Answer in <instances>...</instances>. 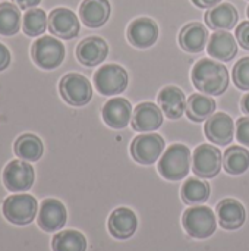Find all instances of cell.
Returning a JSON list of instances; mask_svg holds the SVG:
<instances>
[{"instance_id":"cell-1","label":"cell","mask_w":249,"mask_h":251,"mask_svg":"<svg viewBox=\"0 0 249 251\" xmlns=\"http://www.w3.org/2000/svg\"><path fill=\"white\" fill-rule=\"evenodd\" d=\"M192 84L207 96L223 94L230 82L227 68L213 59H201L192 68Z\"/></svg>"},{"instance_id":"cell-2","label":"cell","mask_w":249,"mask_h":251,"mask_svg":"<svg viewBox=\"0 0 249 251\" xmlns=\"http://www.w3.org/2000/svg\"><path fill=\"white\" fill-rule=\"evenodd\" d=\"M192 168V154L188 146L176 143L166 149L158 162V172L167 181H181Z\"/></svg>"},{"instance_id":"cell-3","label":"cell","mask_w":249,"mask_h":251,"mask_svg":"<svg viewBox=\"0 0 249 251\" xmlns=\"http://www.w3.org/2000/svg\"><path fill=\"white\" fill-rule=\"evenodd\" d=\"M182 224L186 234L197 240L210 238L217 229V219L214 212L207 206H194L189 207L183 216Z\"/></svg>"},{"instance_id":"cell-4","label":"cell","mask_w":249,"mask_h":251,"mask_svg":"<svg viewBox=\"0 0 249 251\" xmlns=\"http://www.w3.org/2000/svg\"><path fill=\"white\" fill-rule=\"evenodd\" d=\"M129 82L128 72L125 68L116 63L103 65L94 74V85L103 96H116L126 90Z\"/></svg>"},{"instance_id":"cell-5","label":"cell","mask_w":249,"mask_h":251,"mask_svg":"<svg viewBox=\"0 0 249 251\" xmlns=\"http://www.w3.org/2000/svg\"><path fill=\"white\" fill-rule=\"evenodd\" d=\"M62 99L70 106H85L92 99V85L81 74H66L59 84Z\"/></svg>"},{"instance_id":"cell-6","label":"cell","mask_w":249,"mask_h":251,"mask_svg":"<svg viewBox=\"0 0 249 251\" xmlns=\"http://www.w3.org/2000/svg\"><path fill=\"white\" fill-rule=\"evenodd\" d=\"M164 138L156 132H145L134 138L131 144V156L139 165L156 163L164 151Z\"/></svg>"},{"instance_id":"cell-7","label":"cell","mask_w":249,"mask_h":251,"mask_svg":"<svg viewBox=\"0 0 249 251\" xmlns=\"http://www.w3.org/2000/svg\"><path fill=\"white\" fill-rule=\"evenodd\" d=\"M37 200L29 194H15L4 200L3 215L13 225H28L37 215Z\"/></svg>"},{"instance_id":"cell-8","label":"cell","mask_w":249,"mask_h":251,"mask_svg":"<svg viewBox=\"0 0 249 251\" xmlns=\"http://www.w3.org/2000/svg\"><path fill=\"white\" fill-rule=\"evenodd\" d=\"M31 54L40 68L56 69L65 59V46L57 38L44 35L32 44Z\"/></svg>"},{"instance_id":"cell-9","label":"cell","mask_w":249,"mask_h":251,"mask_svg":"<svg viewBox=\"0 0 249 251\" xmlns=\"http://www.w3.org/2000/svg\"><path fill=\"white\" fill-rule=\"evenodd\" d=\"M223 166V154L213 144H201L192 154V171L197 176L210 179L219 175Z\"/></svg>"},{"instance_id":"cell-10","label":"cell","mask_w":249,"mask_h":251,"mask_svg":"<svg viewBox=\"0 0 249 251\" xmlns=\"http://www.w3.org/2000/svg\"><path fill=\"white\" fill-rule=\"evenodd\" d=\"M34 168L25 160H12L3 171V182L9 191H28L34 185Z\"/></svg>"},{"instance_id":"cell-11","label":"cell","mask_w":249,"mask_h":251,"mask_svg":"<svg viewBox=\"0 0 249 251\" xmlns=\"http://www.w3.org/2000/svg\"><path fill=\"white\" fill-rule=\"evenodd\" d=\"M164 116L160 106L153 101L139 103L132 112L131 125L136 132H154L163 125Z\"/></svg>"},{"instance_id":"cell-12","label":"cell","mask_w":249,"mask_h":251,"mask_svg":"<svg viewBox=\"0 0 249 251\" xmlns=\"http://www.w3.org/2000/svg\"><path fill=\"white\" fill-rule=\"evenodd\" d=\"M204 132L213 144L227 146L235 138V122L227 113L217 112L205 121Z\"/></svg>"},{"instance_id":"cell-13","label":"cell","mask_w":249,"mask_h":251,"mask_svg":"<svg viewBox=\"0 0 249 251\" xmlns=\"http://www.w3.org/2000/svg\"><path fill=\"white\" fill-rule=\"evenodd\" d=\"M79 19L70 9L57 7L48 15V29L59 38L72 40L79 34Z\"/></svg>"},{"instance_id":"cell-14","label":"cell","mask_w":249,"mask_h":251,"mask_svg":"<svg viewBox=\"0 0 249 251\" xmlns=\"http://www.w3.org/2000/svg\"><path fill=\"white\" fill-rule=\"evenodd\" d=\"M126 35L134 47L148 49L158 38V25L150 18H136L129 24Z\"/></svg>"},{"instance_id":"cell-15","label":"cell","mask_w":249,"mask_h":251,"mask_svg":"<svg viewBox=\"0 0 249 251\" xmlns=\"http://www.w3.org/2000/svg\"><path fill=\"white\" fill-rule=\"evenodd\" d=\"M131 101L123 97H113L103 106V121L113 129H123L132 121Z\"/></svg>"},{"instance_id":"cell-16","label":"cell","mask_w":249,"mask_h":251,"mask_svg":"<svg viewBox=\"0 0 249 251\" xmlns=\"http://www.w3.org/2000/svg\"><path fill=\"white\" fill-rule=\"evenodd\" d=\"M68 213L63 206L56 199H45L38 212V226L45 232H56L62 229L66 224Z\"/></svg>"},{"instance_id":"cell-17","label":"cell","mask_w":249,"mask_h":251,"mask_svg":"<svg viewBox=\"0 0 249 251\" xmlns=\"http://www.w3.org/2000/svg\"><path fill=\"white\" fill-rule=\"evenodd\" d=\"M109 232L116 240H128L131 238L138 228L136 215L128 207H119L112 212L107 222Z\"/></svg>"},{"instance_id":"cell-18","label":"cell","mask_w":249,"mask_h":251,"mask_svg":"<svg viewBox=\"0 0 249 251\" xmlns=\"http://www.w3.org/2000/svg\"><path fill=\"white\" fill-rule=\"evenodd\" d=\"M109 54V46L101 37H87L76 47L78 60L88 68L97 66L106 60Z\"/></svg>"},{"instance_id":"cell-19","label":"cell","mask_w":249,"mask_h":251,"mask_svg":"<svg viewBox=\"0 0 249 251\" xmlns=\"http://www.w3.org/2000/svg\"><path fill=\"white\" fill-rule=\"evenodd\" d=\"M217 219L223 229L236 231L245 224V207L235 199H225L217 204Z\"/></svg>"},{"instance_id":"cell-20","label":"cell","mask_w":249,"mask_h":251,"mask_svg":"<svg viewBox=\"0 0 249 251\" xmlns=\"http://www.w3.org/2000/svg\"><path fill=\"white\" fill-rule=\"evenodd\" d=\"M238 40L229 31H216L208 40V54L220 62H230L238 54Z\"/></svg>"},{"instance_id":"cell-21","label":"cell","mask_w":249,"mask_h":251,"mask_svg":"<svg viewBox=\"0 0 249 251\" xmlns=\"http://www.w3.org/2000/svg\"><path fill=\"white\" fill-rule=\"evenodd\" d=\"M239 13L236 7L230 3H220L205 13V24L214 31H229L238 24Z\"/></svg>"},{"instance_id":"cell-22","label":"cell","mask_w":249,"mask_h":251,"mask_svg":"<svg viewBox=\"0 0 249 251\" xmlns=\"http://www.w3.org/2000/svg\"><path fill=\"white\" fill-rule=\"evenodd\" d=\"M158 106L169 119H179L186 112L185 93L175 85H167L158 93Z\"/></svg>"},{"instance_id":"cell-23","label":"cell","mask_w":249,"mask_h":251,"mask_svg":"<svg viewBox=\"0 0 249 251\" xmlns=\"http://www.w3.org/2000/svg\"><path fill=\"white\" fill-rule=\"evenodd\" d=\"M79 16L85 26L100 28L110 18L109 0H84L79 6Z\"/></svg>"},{"instance_id":"cell-24","label":"cell","mask_w":249,"mask_h":251,"mask_svg":"<svg viewBox=\"0 0 249 251\" xmlns=\"http://www.w3.org/2000/svg\"><path fill=\"white\" fill-rule=\"evenodd\" d=\"M210 37L207 28L201 22L186 24L179 34V44L188 53H200L207 46Z\"/></svg>"},{"instance_id":"cell-25","label":"cell","mask_w":249,"mask_h":251,"mask_svg":"<svg viewBox=\"0 0 249 251\" xmlns=\"http://www.w3.org/2000/svg\"><path fill=\"white\" fill-rule=\"evenodd\" d=\"M216 112V101L213 97L201 93L191 94L186 100V115L194 122L207 121Z\"/></svg>"},{"instance_id":"cell-26","label":"cell","mask_w":249,"mask_h":251,"mask_svg":"<svg viewBox=\"0 0 249 251\" xmlns=\"http://www.w3.org/2000/svg\"><path fill=\"white\" fill-rule=\"evenodd\" d=\"M181 196L182 200L189 206L203 204L210 197V184L200 178H189L182 185Z\"/></svg>"},{"instance_id":"cell-27","label":"cell","mask_w":249,"mask_h":251,"mask_svg":"<svg viewBox=\"0 0 249 251\" xmlns=\"http://www.w3.org/2000/svg\"><path fill=\"white\" fill-rule=\"evenodd\" d=\"M15 154L25 162H37L44 151L41 140L34 134H23L15 141Z\"/></svg>"},{"instance_id":"cell-28","label":"cell","mask_w":249,"mask_h":251,"mask_svg":"<svg viewBox=\"0 0 249 251\" xmlns=\"http://www.w3.org/2000/svg\"><path fill=\"white\" fill-rule=\"evenodd\" d=\"M223 168L230 175H242L249 168V151L245 147L232 146L223 154Z\"/></svg>"},{"instance_id":"cell-29","label":"cell","mask_w":249,"mask_h":251,"mask_svg":"<svg viewBox=\"0 0 249 251\" xmlns=\"http://www.w3.org/2000/svg\"><path fill=\"white\" fill-rule=\"evenodd\" d=\"M51 249L53 251H85L87 250V240L81 232L68 229V231H62L53 237Z\"/></svg>"},{"instance_id":"cell-30","label":"cell","mask_w":249,"mask_h":251,"mask_svg":"<svg viewBox=\"0 0 249 251\" xmlns=\"http://www.w3.org/2000/svg\"><path fill=\"white\" fill-rule=\"evenodd\" d=\"M48 26V18L43 9H28L22 19V29L29 37L41 35Z\"/></svg>"},{"instance_id":"cell-31","label":"cell","mask_w":249,"mask_h":251,"mask_svg":"<svg viewBox=\"0 0 249 251\" xmlns=\"http://www.w3.org/2000/svg\"><path fill=\"white\" fill-rule=\"evenodd\" d=\"M21 26V13L19 7L12 3H0V34L1 35H15Z\"/></svg>"},{"instance_id":"cell-32","label":"cell","mask_w":249,"mask_h":251,"mask_svg":"<svg viewBox=\"0 0 249 251\" xmlns=\"http://www.w3.org/2000/svg\"><path fill=\"white\" fill-rule=\"evenodd\" d=\"M232 75L238 88L249 91V57H242L239 62H236Z\"/></svg>"},{"instance_id":"cell-33","label":"cell","mask_w":249,"mask_h":251,"mask_svg":"<svg viewBox=\"0 0 249 251\" xmlns=\"http://www.w3.org/2000/svg\"><path fill=\"white\" fill-rule=\"evenodd\" d=\"M236 140L239 144L249 147V116L239 118L236 121Z\"/></svg>"},{"instance_id":"cell-34","label":"cell","mask_w":249,"mask_h":251,"mask_svg":"<svg viewBox=\"0 0 249 251\" xmlns=\"http://www.w3.org/2000/svg\"><path fill=\"white\" fill-rule=\"evenodd\" d=\"M236 40L245 50H249V21H244L236 26Z\"/></svg>"},{"instance_id":"cell-35","label":"cell","mask_w":249,"mask_h":251,"mask_svg":"<svg viewBox=\"0 0 249 251\" xmlns=\"http://www.w3.org/2000/svg\"><path fill=\"white\" fill-rule=\"evenodd\" d=\"M10 63V51L4 44L0 43V71H4Z\"/></svg>"},{"instance_id":"cell-36","label":"cell","mask_w":249,"mask_h":251,"mask_svg":"<svg viewBox=\"0 0 249 251\" xmlns=\"http://www.w3.org/2000/svg\"><path fill=\"white\" fill-rule=\"evenodd\" d=\"M192 3L200 9H211L222 3V0H192Z\"/></svg>"},{"instance_id":"cell-37","label":"cell","mask_w":249,"mask_h":251,"mask_svg":"<svg viewBox=\"0 0 249 251\" xmlns=\"http://www.w3.org/2000/svg\"><path fill=\"white\" fill-rule=\"evenodd\" d=\"M19 9H32L40 4L41 0H13Z\"/></svg>"},{"instance_id":"cell-38","label":"cell","mask_w":249,"mask_h":251,"mask_svg":"<svg viewBox=\"0 0 249 251\" xmlns=\"http://www.w3.org/2000/svg\"><path fill=\"white\" fill-rule=\"evenodd\" d=\"M241 107H242V110L249 116V93L242 97V100H241Z\"/></svg>"},{"instance_id":"cell-39","label":"cell","mask_w":249,"mask_h":251,"mask_svg":"<svg viewBox=\"0 0 249 251\" xmlns=\"http://www.w3.org/2000/svg\"><path fill=\"white\" fill-rule=\"evenodd\" d=\"M247 15H248V18H249V6H248V9H247Z\"/></svg>"}]
</instances>
